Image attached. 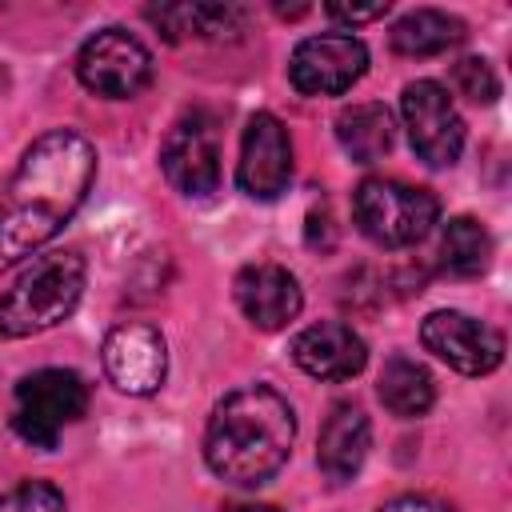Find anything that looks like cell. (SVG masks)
<instances>
[{"label": "cell", "mask_w": 512, "mask_h": 512, "mask_svg": "<svg viewBox=\"0 0 512 512\" xmlns=\"http://www.w3.org/2000/svg\"><path fill=\"white\" fill-rule=\"evenodd\" d=\"M96 180V148L72 132H44L8 180L0 200V268L36 256L84 204Z\"/></svg>", "instance_id": "obj_1"}, {"label": "cell", "mask_w": 512, "mask_h": 512, "mask_svg": "<svg viewBox=\"0 0 512 512\" xmlns=\"http://www.w3.org/2000/svg\"><path fill=\"white\" fill-rule=\"evenodd\" d=\"M292 440H296L292 404L268 384H248L216 404L204 432V460L220 480L236 488H256L268 484L288 464Z\"/></svg>", "instance_id": "obj_2"}, {"label": "cell", "mask_w": 512, "mask_h": 512, "mask_svg": "<svg viewBox=\"0 0 512 512\" xmlns=\"http://www.w3.org/2000/svg\"><path fill=\"white\" fill-rule=\"evenodd\" d=\"M84 292V256L72 248H52L32 256V264L0 296V336L20 340L56 328L72 316Z\"/></svg>", "instance_id": "obj_3"}, {"label": "cell", "mask_w": 512, "mask_h": 512, "mask_svg": "<svg viewBox=\"0 0 512 512\" xmlns=\"http://www.w3.org/2000/svg\"><path fill=\"white\" fill-rule=\"evenodd\" d=\"M352 216L372 244L408 248L432 232L440 204L428 188H416V184H404L392 176H368L352 192Z\"/></svg>", "instance_id": "obj_4"}, {"label": "cell", "mask_w": 512, "mask_h": 512, "mask_svg": "<svg viewBox=\"0 0 512 512\" xmlns=\"http://www.w3.org/2000/svg\"><path fill=\"white\" fill-rule=\"evenodd\" d=\"M88 412V384L72 368H40L16 384L12 432L32 448H56L60 432Z\"/></svg>", "instance_id": "obj_5"}, {"label": "cell", "mask_w": 512, "mask_h": 512, "mask_svg": "<svg viewBox=\"0 0 512 512\" xmlns=\"http://www.w3.org/2000/svg\"><path fill=\"white\" fill-rule=\"evenodd\" d=\"M76 76L88 92L104 100H128L152 84V52L124 28H104L84 40L76 56Z\"/></svg>", "instance_id": "obj_6"}, {"label": "cell", "mask_w": 512, "mask_h": 512, "mask_svg": "<svg viewBox=\"0 0 512 512\" xmlns=\"http://www.w3.org/2000/svg\"><path fill=\"white\" fill-rule=\"evenodd\" d=\"M400 116H404L412 152L428 168H452L460 160L464 120H460V112H456V104H452V96H448L444 84H436V80H412V84H404Z\"/></svg>", "instance_id": "obj_7"}, {"label": "cell", "mask_w": 512, "mask_h": 512, "mask_svg": "<svg viewBox=\"0 0 512 512\" xmlns=\"http://www.w3.org/2000/svg\"><path fill=\"white\" fill-rule=\"evenodd\" d=\"M368 72L364 40L348 32H324L296 44L288 60V80L300 96H340Z\"/></svg>", "instance_id": "obj_8"}, {"label": "cell", "mask_w": 512, "mask_h": 512, "mask_svg": "<svg viewBox=\"0 0 512 512\" xmlns=\"http://www.w3.org/2000/svg\"><path fill=\"white\" fill-rule=\"evenodd\" d=\"M160 168L168 184L184 196H208L220 188V132L212 116L192 112L176 120L160 148Z\"/></svg>", "instance_id": "obj_9"}, {"label": "cell", "mask_w": 512, "mask_h": 512, "mask_svg": "<svg viewBox=\"0 0 512 512\" xmlns=\"http://www.w3.org/2000/svg\"><path fill=\"white\" fill-rule=\"evenodd\" d=\"M420 340L432 356H440L448 368L464 376H484L504 360V336L456 308H440L420 324Z\"/></svg>", "instance_id": "obj_10"}, {"label": "cell", "mask_w": 512, "mask_h": 512, "mask_svg": "<svg viewBox=\"0 0 512 512\" xmlns=\"http://www.w3.org/2000/svg\"><path fill=\"white\" fill-rule=\"evenodd\" d=\"M104 372L128 396H152L168 376V344L144 320L116 324L104 336Z\"/></svg>", "instance_id": "obj_11"}, {"label": "cell", "mask_w": 512, "mask_h": 512, "mask_svg": "<svg viewBox=\"0 0 512 512\" xmlns=\"http://www.w3.org/2000/svg\"><path fill=\"white\" fill-rule=\"evenodd\" d=\"M236 180L252 200H276L292 180V140L272 112H256L240 140Z\"/></svg>", "instance_id": "obj_12"}, {"label": "cell", "mask_w": 512, "mask_h": 512, "mask_svg": "<svg viewBox=\"0 0 512 512\" xmlns=\"http://www.w3.org/2000/svg\"><path fill=\"white\" fill-rule=\"evenodd\" d=\"M236 304L256 328L280 332L300 316L304 292H300V284H296V276L288 268H280V264H248L236 276Z\"/></svg>", "instance_id": "obj_13"}, {"label": "cell", "mask_w": 512, "mask_h": 512, "mask_svg": "<svg viewBox=\"0 0 512 512\" xmlns=\"http://www.w3.org/2000/svg\"><path fill=\"white\" fill-rule=\"evenodd\" d=\"M292 360L316 380H352L364 368L368 348L352 324L320 320V324H308L304 332H296Z\"/></svg>", "instance_id": "obj_14"}, {"label": "cell", "mask_w": 512, "mask_h": 512, "mask_svg": "<svg viewBox=\"0 0 512 512\" xmlns=\"http://www.w3.org/2000/svg\"><path fill=\"white\" fill-rule=\"evenodd\" d=\"M368 448H372V424H368V416L360 408H352V404H336L332 416L320 428V448H316L320 472L332 484H344V480H352L364 468Z\"/></svg>", "instance_id": "obj_15"}, {"label": "cell", "mask_w": 512, "mask_h": 512, "mask_svg": "<svg viewBox=\"0 0 512 512\" xmlns=\"http://www.w3.org/2000/svg\"><path fill=\"white\" fill-rule=\"evenodd\" d=\"M148 20L168 40H224L244 28V8L232 4H164L148 8Z\"/></svg>", "instance_id": "obj_16"}, {"label": "cell", "mask_w": 512, "mask_h": 512, "mask_svg": "<svg viewBox=\"0 0 512 512\" xmlns=\"http://www.w3.org/2000/svg\"><path fill=\"white\" fill-rule=\"evenodd\" d=\"M376 392H380V404L400 416V420H416L432 408L436 400V384H432V372L412 360V356H392L384 368H380V380H376Z\"/></svg>", "instance_id": "obj_17"}, {"label": "cell", "mask_w": 512, "mask_h": 512, "mask_svg": "<svg viewBox=\"0 0 512 512\" xmlns=\"http://www.w3.org/2000/svg\"><path fill=\"white\" fill-rule=\"evenodd\" d=\"M336 140L356 164H376L396 140L392 112L384 104H352L336 116Z\"/></svg>", "instance_id": "obj_18"}, {"label": "cell", "mask_w": 512, "mask_h": 512, "mask_svg": "<svg viewBox=\"0 0 512 512\" xmlns=\"http://www.w3.org/2000/svg\"><path fill=\"white\" fill-rule=\"evenodd\" d=\"M464 40V20L440 8H416L392 24V48L400 56H440Z\"/></svg>", "instance_id": "obj_19"}, {"label": "cell", "mask_w": 512, "mask_h": 512, "mask_svg": "<svg viewBox=\"0 0 512 512\" xmlns=\"http://www.w3.org/2000/svg\"><path fill=\"white\" fill-rule=\"evenodd\" d=\"M440 268L452 272V276H480L492 260V236L480 220L472 216H452L444 228H440Z\"/></svg>", "instance_id": "obj_20"}, {"label": "cell", "mask_w": 512, "mask_h": 512, "mask_svg": "<svg viewBox=\"0 0 512 512\" xmlns=\"http://www.w3.org/2000/svg\"><path fill=\"white\" fill-rule=\"evenodd\" d=\"M452 88L472 104H492L500 96V80L484 56H464L452 64Z\"/></svg>", "instance_id": "obj_21"}, {"label": "cell", "mask_w": 512, "mask_h": 512, "mask_svg": "<svg viewBox=\"0 0 512 512\" xmlns=\"http://www.w3.org/2000/svg\"><path fill=\"white\" fill-rule=\"evenodd\" d=\"M0 512H68L64 496L48 480H24L0 496Z\"/></svg>", "instance_id": "obj_22"}, {"label": "cell", "mask_w": 512, "mask_h": 512, "mask_svg": "<svg viewBox=\"0 0 512 512\" xmlns=\"http://www.w3.org/2000/svg\"><path fill=\"white\" fill-rule=\"evenodd\" d=\"M332 20H340V24H348V28H356V24H368V20H380L384 12H388V0L384 4H368V8H360V4H328L324 8Z\"/></svg>", "instance_id": "obj_23"}, {"label": "cell", "mask_w": 512, "mask_h": 512, "mask_svg": "<svg viewBox=\"0 0 512 512\" xmlns=\"http://www.w3.org/2000/svg\"><path fill=\"white\" fill-rule=\"evenodd\" d=\"M380 512H452V508L432 496H400V500H388Z\"/></svg>", "instance_id": "obj_24"}, {"label": "cell", "mask_w": 512, "mask_h": 512, "mask_svg": "<svg viewBox=\"0 0 512 512\" xmlns=\"http://www.w3.org/2000/svg\"><path fill=\"white\" fill-rule=\"evenodd\" d=\"M224 512H280V508H272V504H232Z\"/></svg>", "instance_id": "obj_25"}]
</instances>
